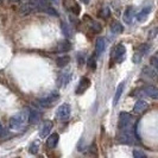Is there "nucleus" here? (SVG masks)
<instances>
[{
  "label": "nucleus",
  "mask_w": 158,
  "mask_h": 158,
  "mask_svg": "<svg viewBox=\"0 0 158 158\" xmlns=\"http://www.w3.org/2000/svg\"><path fill=\"white\" fill-rule=\"evenodd\" d=\"M27 123H29V111L23 110L10 119L8 127L13 131H19V130H23Z\"/></svg>",
  "instance_id": "1"
},
{
  "label": "nucleus",
  "mask_w": 158,
  "mask_h": 158,
  "mask_svg": "<svg viewBox=\"0 0 158 158\" xmlns=\"http://www.w3.org/2000/svg\"><path fill=\"white\" fill-rule=\"evenodd\" d=\"M135 130V117L128 114V113H120L119 115V132H125V131H133Z\"/></svg>",
  "instance_id": "2"
},
{
  "label": "nucleus",
  "mask_w": 158,
  "mask_h": 158,
  "mask_svg": "<svg viewBox=\"0 0 158 158\" xmlns=\"http://www.w3.org/2000/svg\"><path fill=\"white\" fill-rule=\"evenodd\" d=\"M126 57V48L124 44H118L112 51L111 58L114 63H121Z\"/></svg>",
  "instance_id": "3"
},
{
  "label": "nucleus",
  "mask_w": 158,
  "mask_h": 158,
  "mask_svg": "<svg viewBox=\"0 0 158 158\" xmlns=\"http://www.w3.org/2000/svg\"><path fill=\"white\" fill-rule=\"evenodd\" d=\"M70 112H71L70 106L68 103H63V105H61L57 108V111H56V118L58 119L60 121H67L69 119V117H70Z\"/></svg>",
  "instance_id": "4"
},
{
  "label": "nucleus",
  "mask_w": 158,
  "mask_h": 158,
  "mask_svg": "<svg viewBox=\"0 0 158 158\" xmlns=\"http://www.w3.org/2000/svg\"><path fill=\"white\" fill-rule=\"evenodd\" d=\"M64 8L67 11H69L71 15L74 16H79L81 13V6L79 2H76L75 0H63Z\"/></svg>",
  "instance_id": "5"
},
{
  "label": "nucleus",
  "mask_w": 158,
  "mask_h": 158,
  "mask_svg": "<svg viewBox=\"0 0 158 158\" xmlns=\"http://www.w3.org/2000/svg\"><path fill=\"white\" fill-rule=\"evenodd\" d=\"M58 93L57 92H52L50 95H48L47 98H43V99H40L38 102L43 106V107H51L54 103L56 102V100L58 99Z\"/></svg>",
  "instance_id": "6"
},
{
  "label": "nucleus",
  "mask_w": 158,
  "mask_h": 158,
  "mask_svg": "<svg viewBox=\"0 0 158 158\" xmlns=\"http://www.w3.org/2000/svg\"><path fill=\"white\" fill-rule=\"evenodd\" d=\"M148 50H149V45H146V44H142L140 47L138 48V49L135 50V55H133V58H132V60H133V63H135V64L139 63Z\"/></svg>",
  "instance_id": "7"
},
{
  "label": "nucleus",
  "mask_w": 158,
  "mask_h": 158,
  "mask_svg": "<svg viewBox=\"0 0 158 158\" xmlns=\"http://www.w3.org/2000/svg\"><path fill=\"white\" fill-rule=\"evenodd\" d=\"M89 87H90V80L88 79V77H82V79L80 80L79 86L76 88V92H75V93L77 95L83 94Z\"/></svg>",
  "instance_id": "8"
},
{
  "label": "nucleus",
  "mask_w": 158,
  "mask_h": 158,
  "mask_svg": "<svg viewBox=\"0 0 158 158\" xmlns=\"http://www.w3.org/2000/svg\"><path fill=\"white\" fill-rule=\"evenodd\" d=\"M85 20H86V22H88V26H89V29L94 32V33H98V32L101 31L102 26L98 23V22H95L94 19H92L89 16L85 15Z\"/></svg>",
  "instance_id": "9"
},
{
  "label": "nucleus",
  "mask_w": 158,
  "mask_h": 158,
  "mask_svg": "<svg viewBox=\"0 0 158 158\" xmlns=\"http://www.w3.org/2000/svg\"><path fill=\"white\" fill-rule=\"evenodd\" d=\"M143 92L144 94H146L151 99H155L158 100V88L155 86H146V87L143 88Z\"/></svg>",
  "instance_id": "10"
},
{
  "label": "nucleus",
  "mask_w": 158,
  "mask_h": 158,
  "mask_svg": "<svg viewBox=\"0 0 158 158\" xmlns=\"http://www.w3.org/2000/svg\"><path fill=\"white\" fill-rule=\"evenodd\" d=\"M135 8L132 7V6H127L126 10H125V12H124V15H123V18H124V22L126 24H131L132 23V20H133V18H135Z\"/></svg>",
  "instance_id": "11"
},
{
  "label": "nucleus",
  "mask_w": 158,
  "mask_h": 158,
  "mask_svg": "<svg viewBox=\"0 0 158 158\" xmlns=\"http://www.w3.org/2000/svg\"><path fill=\"white\" fill-rule=\"evenodd\" d=\"M106 49V40L102 37H99L95 42V55L100 56Z\"/></svg>",
  "instance_id": "12"
},
{
  "label": "nucleus",
  "mask_w": 158,
  "mask_h": 158,
  "mask_svg": "<svg viewBox=\"0 0 158 158\" xmlns=\"http://www.w3.org/2000/svg\"><path fill=\"white\" fill-rule=\"evenodd\" d=\"M60 140V135L57 133H52L47 138V146L49 149H55Z\"/></svg>",
  "instance_id": "13"
},
{
  "label": "nucleus",
  "mask_w": 158,
  "mask_h": 158,
  "mask_svg": "<svg viewBox=\"0 0 158 158\" xmlns=\"http://www.w3.org/2000/svg\"><path fill=\"white\" fill-rule=\"evenodd\" d=\"M148 102L146 101H144V100H138L137 102H135V107H133V111H135V113H137V114H140V113H143V112H145L146 110H148Z\"/></svg>",
  "instance_id": "14"
},
{
  "label": "nucleus",
  "mask_w": 158,
  "mask_h": 158,
  "mask_svg": "<svg viewBox=\"0 0 158 158\" xmlns=\"http://www.w3.org/2000/svg\"><path fill=\"white\" fill-rule=\"evenodd\" d=\"M51 130H52V123H51L50 120H47V121L43 124L42 128H40V135L42 138H44V137H47V135L51 132Z\"/></svg>",
  "instance_id": "15"
},
{
  "label": "nucleus",
  "mask_w": 158,
  "mask_h": 158,
  "mask_svg": "<svg viewBox=\"0 0 158 158\" xmlns=\"http://www.w3.org/2000/svg\"><path fill=\"white\" fill-rule=\"evenodd\" d=\"M40 120V113L37 112L36 110H29V124L33 125L37 124Z\"/></svg>",
  "instance_id": "16"
},
{
  "label": "nucleus",
  "mask_w": 158,
  "mask_h": 158,
  "mask_svg": "<svg viewBox=\"0 0 158 158\" xmlns=\"http://www.w3.org/2000/svg\"><path fill=\"white\" fill-rule=\"evenodd\" d=\"M124 88H125V83H124V82H121L118 87H117L115 95H114V99H113V106H117V105H118L119 99H120V96H121L123 92H124Z\"/></svg>",
  "instance_id": "17"
},
{
  "label": "nucleus",
  "mask_w": 158,
  "mask_h": 158,
  "mask_svg": "<svg viewBox=\"0 0 158 158\" xmlns=\"http://www.w3.org/2000/svg\"><path fill=\"white\" fill-rule=\"evenodd\" d=\"M111 31L114 33V35H119V33H123L124 32V26H123V24L117 22V20H114V22H112L111 24Z\"/></svg>",
  "instance_id": "18"
},
{
  "label": "nucleus",
  "mask_w": 158,
  "mask_h": 158,
  "mask_svg": "<svg viewBox=\"0 0 158 158\" xmlns=\"http://www.w3.org/2000/svg\"><path fill=\"white\" fill-rule=\"evenodd\" d=\"M150 12H151V6H146V7L143 8L142 11H140V12H139L135 17H137V19H138L139 22H143V20H145V19H146V17L149 16V13H150Z\"/></svg>",
  "instance_id": "19"
},
{
  "label": "nucleus",
  "mask_w": 158,
  "mask_h": 158,
  "mask_svg": "<svg viewBox=\"0 0 158 158\" xmlns=\"http://www.w3.org/2000/svg\"><path fill=\"white\" fill-rule=\"evenodd\" d=\"M71 49V44L69 40H63V42H61L60 44H58V47H57V51H60V52H67V51H69Z\"/></svg>",
  "instance_id": "20"
},
{
  "label": "nucleus",
  "mask_w": 158,
  "mask_h": 158,
  "mask_svg": "<svg viewBox=\"0 0 158 158\" xmlns=\"http://www.w3.org/2000/svg\"><path fill=\"white\" fill-rule=\"evenodd\" d=\"M98 16L100 17V18H103V19H107L108 17L111 16V11H110L108 6L103 5L102 7H101L100 10H99V11H98Z\"/></svg>",
  "instance_id": "21"
},
{
  "label": "nucleus",
  "mask_w": 158,
  "mask_h": 158,
  "mask_svg": "<svg viewBox=\"0 0 158 158\" xmlns=\"http://www.w3.org/2000/svg\"><path fill=\"white\" fill-rule=\"evenodd\" d=\"M70 62V57L69 56H61L56 60V63L58 67H65L67 64Z\"/></svg>",
  "instance_id": "22"
},
{
  "label": "nucleus",
  "mask_w": 158,
  "mask_h": 158,
  "mask_svg": "<svg viewBox=\"0 0 158 158\" xmlns=\"http://www.w3.org/2000/svg\"><path fill=\"white\" fill-rule=\"evenodd\" d=\"M70 81V74H62V76L60 77V82H61V86L62 87H65L68 85V82Z\"/></svg>",
  "instance_id": "23"
},
{
  "label": "nucleus",
  "mask_w": 158,
  "mask_h": 158,
  "mask_svg": "<svg viewBox=\"0 0 158 158\" xmlns=\"http://www.w3.org/2000/svg\"><path fill=\"white\" fill-rule=\"evenodd\" d=\"M38 149H40V142L35 140V142L30 145V149H29V151H30V153H32V155H36V153L38 152Z\"/></svg>",
  "instance_id": "24"
},
{
  "label": "nucleus",
  "mask_w": 158,
  "mask_h": 158,
  "mask_svg": "<svg viewBox=\"0 0 158 158\" xmlns=\"http://www.w3.org/2000/svg\"><path fill=\"white\" fill-rule=\"evenodd\" d=\"M144 74H145V75H148L149 77H152L153 80H157V76H156V74L153 73V70H151L149 67L144 68Z\"/></svg>",
  "instance_id": "25"
},
{
  "label": "nucleus",
  "mask_w": 158,
  "mask_h": 158,
  "mask_svg": "<svg viewBox=\"0 0 158 158\" xmlns=\"http://www.w3.org/2000/svg\"><path fill=\"white\" fill-rule=\"evenodd\" d=\"M88 67H89L90 69H93V70H94L95 68H96V64H95V58H94V56L89 57V60H88Z\"/></svg>",
  "instance_id": "26"
},
{
  "label": "nucleus",
  "mask_w": 158,
  "mask_h": 158,
  "mask_svg": "<svg viewBox=\"0 0 158 158\" xmlns=\"http://www.w3.org/2000/svg\"><path fill=\"white\" fill-rule=\"evenodd\" d=\"M133 156H135V158H145L146 157V155H145L144 152H142V151H139V150L133 151Z\"/></svg>",
  "instance_id": "27"
},
{
  "label": "nucleus",
  "mask_w": 158,
  "mask_h": 158,
  "mask_svg": "<svg viewBox=\"0 0 158 158\" xmlns=\"http://www.w3.org/2000/svg\"><path fill=\"white\" fill-rule=\"evenodd\" d=\"M151 63L156 68V70H157V73H158V56H152V57H151Z\"/></svg>",
  "instance_id": "28"
},
{
  "label": "nucleus",
  "mask_w": 158,
  "mask_h": 158,
  "mask_svg": "<svg viewBox=\"0 0 158 158\" xmlns=\"http://www.w3.org/2000/svg\"><path fill=\"white\" fill-rule=\"evenodd\" d=\"M62 31H63L64 35H67V36H70L71 32L69 30V27L67 26V24H62Z\"/></svg>",
  "instance_id": "29"
},
{
  "label": "nucleus",
  "mask_w": 158,
  "mask_h": 158,
  "mask_svg": "<svg viewBox=\"0 0 158 158\" xmlns=\"http://www.w3.org/2000/svg\"><path fill=\"white\" fill-rule=\"evenodd\" d=\"M81 1H82V2H85V4H88L90 0H81Z\"/></svg>",
  "instance_id": "30"
},
{
  "label": "nucleus",
  "mask_w": 158,
  "mask_h": 158,
  "mask_svg": "<svg viewBox=\"0 0 158 158\" xmlns=\"http://www.w3.org/2000/svg\"><path fill=\"white\" fill-rule=\"evenodd\" d=\"M10 1H17V0H10Z\"/></svg>",
  "instance_id": "31"
}]
</instances>
